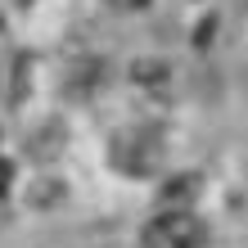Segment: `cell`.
Here are the masks:
<instances>
[{
	"label": "cell",
	"mask_w": 248,
	"mask_h": 248,
	"mask_svg": "<svg viewBox=\"0 0 248 248\" xmlns=\"http://www.w3.org/2000/svg\"><path fill=\"white\" fill-rule=\"evenodd\" d=\"M108 154H113V167H118L122 176H149V171L163 163V140H158L149 126H136V131H122Z\"/></svg>",
	"instance_id": "cell-1"
},
{
	"label": "cell",
	"mask_w": 248,
	"mask_h": 248,
	"mask_svg": "<svg viewBox=\"0 0 248 248\" xmlns=\"http://www.w3.org/2000/svg\"><path fill=\"white\" fill-rule=\"evenodd\" d=\"M144 248H199L203 244V221H199V217L194 212H158L154 217V221L149 226H144Z\"/></svg>",
	"instance_id": "cell-2"
},
{
	"label": "cell",
	"mask_w": 248,
	"mask_h": 248,
	"mask_svg": "<svg viewBox=\"0 0 248 248\" xmlns=\"http://www.w3.org/2000/svg\"><path fill=\"white\" fill-rule=\"evenodd\" d=\"M194 185H199L194 176H185V181H171V185L163 189V203H171V212H181V203H185V194H189Z\"/></svg>",
	"instance_id": "cell-3"
},
{
	"label": "cell",
	"mask_w": 248,
	"mask_h": 248,
	"mask_svg": "<svg viewBox=\"0 0 248 248\" xmlns=\"http://www.w3.org/2000/svg\"><path fill=\"white\" fill-rule=\"evenodd\" d=\"M131 77H136V81H163L167 77V63H149V59H144V63L131 68Z\"/></svg>",
	"instance_id": "cell-4"
}]
</instances>
